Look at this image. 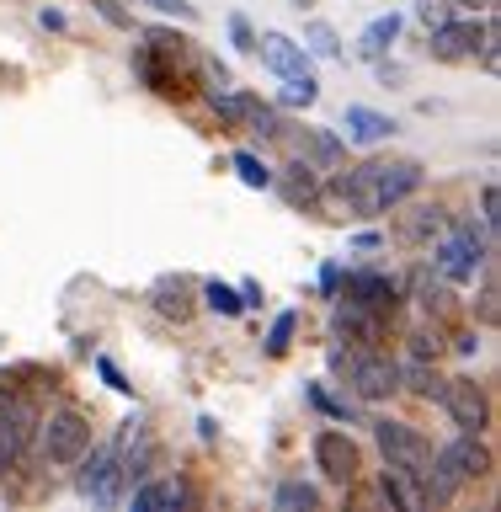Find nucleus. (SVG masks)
I'll return each mask as SVG.
<instances>
[{
    "label": "nucleus",
    "instance_id": "nucleus-1",
    "mask_svg": "<svg viewBox=\"0 0 501 512\" xmlns=\"http://www.w3.org/2000/svg\"><path fill=\"white\" fill-rule=\"evenodd\" d=\"M422 187V166L416 160H363V166L342 171L331 182V198L358 219L390 214L395 203H406L411 192Z\"/></svg>",
    "mask_w": 501,
    "mask_h": 512
},
{
    "label": "nucleus",
    "instance_id": "nucleus-2",
    "mask_svg": "<svg viewBox=\"0 0 501 512\" xmlns=\"http://www.w3.org/2000/svg\"><path fill=\"white\" fill-rule=\"evenodd\" d=\"M192 64H198L192 43L182 38V32H171V27H150V32H144V43H139V54H134L139 80L150 91H160V96H182Z\"/></svg>",
    "mask_w": 501,
    "mask_h": 512
},
{
    "label": "nucleus",
    "instance_id": "nucleus-3",
    "mask_svg": "<svg viewBox=\"0 0 501 512\" xmlns=\"http://www.w3.org/2000/svg\"><path fill=\"white\" fill-rule=\"evenodd\" d=\"M38 427H43L38 432V448H43V459H54V464H75L91 448V422L80 411H54Z\"/></svg>",
    "mask_w": 501,
    "mask_h": 512
},
{
    "label": "nucleus",
    "instance_id": "nucleus-4",
    "mask_svg": "<svg viewBox=\"0 0 501 512\" xmlns=\"http://www.w3.org/2000/svg\"><path fill=\"white\" fill-rule=\"evenodd\" d=\"M480 262H486V240H480L470 224H464V230H454L438 251H432V267H438L443 283H475Z\"/></svg>",
    "mask_w": 501,
    "mask_h": 512
},
{
    "label": "nucleus",
    "instance_id": "nucleus-5",
    "mask_svg": "<svg viewBox=\"0 0 501 512\" xmlns=\"http://www.w3.org/2000/svg\"><path fill=\"white\" fill-rule=\"evenodd\" d=\"M374 438H379V448H384V459H390V464H400V470H411V475H427L432 443L416 427L390 422V416H384V422H374Z\"/></svg>",
    "mask_w": 501,
    "mask_h": 512
},
{
    "label": "nucleus",
    "instance_id": "nucleus-6",
    "mask_svg": "<svg viewBox=\"0 0 501 512\" xmlns=\"http://www.w3.org/2000/svg\"><path fill=\"white\" fill-rule=\"evenodd\" d=\"M310 454H315V470L326 475L331 486H352V480H358V470H363V459H358V443H352L347 432H336V427L315 432Z\"/></svg>",
    "mask_w": 501,
    "mask_h": 512
},
{
    "label": "nucleus",
    "instance_id": "nucleus-7",
    "mask_svg": "<svg viewBox=\"0 0 501 512\" xmlns=\"http://www.w3.org/2000/svg\"><path fill=\"white\" fill-rule=\"evenodd\" d=\"M438 406L448 411V422L459 432H480L491 422V406H486V390L475 379H443L438 384Z\"/></svg>",
    "mask_w": 501,
    "mask_h": 512
},
{
    "label": "nucleus",
    "instance_id": "nucleus-8",
    "mask_svg": "<svg viewBox=\"0 0 501 512\" xmlns=\"http://www.w3.org/2000/svg\"><path fill=\"white\" fill-rule=\"evenodd\" d=\"M118 486H123L118 443L91 448V459L80 454V470H75V491H80V496H91V502H118Z\"/></svg>",
    "mask_w": 501,
    "mask_h": 512
},
{
    "label": "nucleus",
    "instance_id": "nucleus-9",
    "mask_svg": "<svg viewBox=\"0 0 501 512\" xmlns=\"http://www.w3.org/2000/svg\"><path fill=\"white\" fill-rule=\"evenodd\" d=\"M347 379H352V395L358 400H384L400 390V374H395V358L384 352H363V358H347Z\"/></svg>",
    "mask_w": 501,
    "mask_h": 512
},
{
    "label": "nucleus",
    "instance_id": "nucleus-10",
    "mask_svg": "<svg viewBox=\"0 0 501 512\" xmlns=\"http://www.w3.org/2000/svg\"><path fill=\"white\" fill-rule=\"evenodd\" d=\"M32 427H38V411H32L27 400L0 395V470L22 459V448L32 443Z\"/></svg>",
    "mask_w": 501,
    "mask_h": 512
},
{
    "label": "nucleus",
    "instance_id": "nucleus-11",
    "mask_svg": "<svg viewBox=\"0 0 501 512\" xmlns=\"http://www.w3.org/2000/svg\"><path fill=\"white\" fill-rule=\"evenodd\" d=\"M480 43H486V22H443V27H432V59H443V64L475 59Z\"/></svg>",
    "mask_w": 501,
    "mask_h": 512
},
{
    "label": "nucleus",
    "instance_id": "nucleus-12",
    "mask_svg": "<svg viewBox=\"0 0 501 512\" xmlns=\"http://www.w3.org/2000/svg\"><path fill=\"white\" fill-rule=\"evenodd\" d=\"M352 304H363V310H374V315H390L395 304H400V283L390 278V272H347V294Z\"/></svg>",
    "mask_w": 501,
    "mask_h": 512
},
{
    "label": "nucleus",
    "instance_id": "nucleus-13",
    "mask_svg": "<svg viewBox=\"0 0 501 512\" xmlns=\"http://www.w3.org/2000/svg\"><path fill=\"white\" fill-rule=\"evenodd\" d=\"M150 304H155V315H166V320H192V310H198V288H192V278H160L155 288H150Z\"/></svg>",
    "mask_w": 501,
    "mask_h": 512
},
{
    "label": "nucleus",
    "instance_id": "nucleus-14",
    "mask_svg": "<svg viewBox=\"0 0 501 512\" xmlns=\"http://www.w3.org/2000/svg\"><path fill=\"white\" fill-rule=\"evenodd\" d=\"M256 48H262V64L278 75H304L310 70V48L294 43L288 32H267V38H256Z\"/></svg>",
    "mask_w": 501,
    "mask_h": 512
},
{
    "label": "nucleus",
    "instance_id": "nucleus-15",
    "mask_svg": "<svg viewBox=\"0 0 501 512\" xmlns=\"http://www.w3.org/2000/svg\"><path fill=\"white\" fill-rule=\"evenodd\" d=\"M342 128H347L352 144H379V139L395 134V118H384V112H374V107H347Z\"/></svg>",
    "mask_w": 501,
    "mask_h": 512
},
{
    "label": "nucleus",
    "instance_id": "nucleus-16",
    "mask_svg": "<svg viewBox=\"0 0 501 512\" xmlns=\"http://www.w3.org/2000/svg\"><path fill=\"white\" fill-rule=\"evenodd\" d=\"M171 507H192V491L182 480H155V486L134 491V512H171Z\"/></svg>",
    "mask_w": 501,
    "mask_h": 512
},
{
    "label": "nucleus",
    "instance_id": "nucleus-17",
    "mask_svg": "<svg viewBox=\"0 0 501 512\" xmlns=\"http://www.w3.org/2000/svg\"><path fill=\"white\" fill-rule=\"evenodd\" d=\"M379 491L390 496L395 507H406V512H411V507H427V502H422V475L400 470V464H390V470L379 475Z\"/></svg>",
    "mask_w": 501,
    "mask_h": 512
},
{
    "label": "nucleus",
    "instance_id": "nucleus-18",
    "mask_svg": "<svg viewBox=\"0 0 501 512\" xmlns=\"http://www.w3.org/2000/svg\"><path fill=\"white\" fill-rule=\"evenodd\" d=\"M400 38V16L395 11H384V16H374V22L363 27V38H358V54L363 59H384L390 54V43Z\"/></svg>",
    "mask_w": 501,
    "mask_h": 512
},
{
    "label": "nucleus",
    "instance_id": "nucleus-19",
    "mask_svg": "<svg viewBox=\"0 0 501 512\" xmlns=\"http://www.w3.org/2000/svg\"><path fill=\"white\" fill-rule=\"evenodd\" d=\"M310 171H315V166H304V160H294V166H288V182H283L288 203H315V198H320V187H315Z\"/></svg>",
    "mask_w": 501,
    "mask_h": 512
},
{
    "label": "nucleus",
    "instance_id": "nucleus-20",
    "mask_svg": "<svg viewBox=\"0 0 501 512\" xmlns=\"http://www.w3.org/2000/svg\"><path fill=\"white\" fill-rule=\"evenodd\" d=\"M320 96V80L304 70V75H283V107H315Z\"/></svg>",
    "mask_w": 501,
    "mask_h": 512
},
{
    "label": "nucleus",
    "instance_id": "nucleus-21",
    "mask_svg": "<svg viewBox=\"0 0 501 512\" xmlns=\"http://www.w3.org/2000/svg\"><path fill=\"white\" fill-rule=\"evenodd\" d=\"M278 507L283 512H310V507H320V491L304 486V480H283V486H278Z\"/></svg>",
    "mask_w": 501,
    "mask_h": 512
},
{
    "label": "nucleus",
    "instance_id": "nucleus-22",
    "mask_svg": "<svg viewBox=\"0 0 501 512\" xmlns=\"http://www.w3.org/2000/svg\"><path fill=\"white\" fill-rule=\"evenodd\" d=\"M203 304L208 310H219V315H240L246 310V299H240V288H230V283H203Z\"/></svg>",
    "mask_w": 501,
    "mask_h": 512
},
{
    "label": "nucleus",
    "instance_id": "nucleus-23",
    "mask_svg": "<svg viewBox=\"0 0 501 512\" xmlns=\"http://www.w3.org/2000/svg\"><path fill=\"white\" fill-rule=\"evenodd\" d=\"M304 48L320 59H342V43H336V32L326 22H310V32H304Z\"/></svg>",
    "mask_w": 501,
    "mask_h": 512
},
{
    "label": "nucleus",
    "instance_id": "nucleus-24",
    "mask_svg": "<svg viewBox=\"0 0 501 512\" xmlns=\"http://www.w3.org/2000/svg\"><path fill=\"white\" fill-rule=\"evenodd\" d=\"M246 128H251V134H262V139H278V134H283L278 112H272V107H262L256 96H251V107H246Z\"/></svg>",
    "mask_w": 501,
    "mask_h": 512
},
{
    "label": "nucleus",
    "instance_id": "nucleus-25",
    "mask_svg": "<svg viewBox=\"0 0 501 512\" xmlns=\"http://www.w3.org/2000/svg\"><path fill=\"white\" fill-rule=\"evenodd\" d=\"M443 208H411V219H406V240H422V235H438L443 230Z\"/></svg>",
    "mask_w": 501,
    "mask_h": 512
},
{
    "label": "nucleus",
    "instance_id": "nucleus-26",
    "mask_svg": "<svg viewBox=\"0 0 501 512\" xmlns=\"http://www.w3.org/2000/svg\"><path fill=\"white\" fill-rule=\"evenodd\" d=\"M294 331H299V315H294V310H283L278 320H272V336H267V352H272V358H283V352H288Z\"/></svg>",
    "mask_w": 501,
    "mask_h": 512
},
{
    "label": "nucleus",
    "instance_id": "nucleus-27",
    "mask_svg": "<svg viewBox=\"0 0 501 512\" xmlns=\"http://www.w3.org/2000/svg\"><path fill=\"white\" fill-rule=\"evenodd\" d=\"M235 171H240V182H246V187H272V171L251 150H235Z\"/></svg>",
    "mask_w": 501,
    "mask_h": 512
},
{
    "label": "nucleus",
    "instance_id": "nucleus-28",
    "mask_svg": "<svg viewBox=\"0 0 501 512\" xmlns=\"http://www.w3.org/2000/svg\"><path fill=\"white\" fill-rule=\"evenodd\" d=\"M416 22H422L427 32L443 27V22H454V0H416Z\"/></svg>",
    "mask_w": 501,
    "mask_h": 512
},
{
    "label": "nucleus",
    "instance_id": "nucleus-29",
    "mask_svg": "<svg viewBox=\"0 0 501 512\" xmlns=\"http://www.w3.org/2000/svg\"><path fill=\"white\" fill-rule=\"evenodd\" d=\"M91 6H96V16H102L107 27H118V32H128V27H134V16H128V6H123V0H91Z\"/></svg>",
    "mask_w": 501,
    "mask_h": 512
},
{
    "label": "nucleus",
    "instance_id": "nucleus-30",
    "mask_svg": "<svg viewBox=\"0 0 501 512\" xmlns=\"http://www.w3.org/2000/svg\"><path fill=\"white\" fill-rule=\"evenodd\" d=\"M310 406H320L326 416H347V422H352V406H347V400L326 395V390H320V384H310Z\"/></svg>",
    "mask_w": 501,
    "mask_h": 512
},
{
    "label": "nucleus",
    "instance_id": "nucleus-31",
    "mask_svg": "<svg viewBox=\"0 0 501 512\" xmlns=\"http://www.w3.org/2000/svg\"><path fill=\"white\" fill-rule=\"evenodd\" d=\"M230 38H235V48H240V54H256V32H251V22H246V16H230Z\"/></svg>",
    "mask_w": 501,
    "mask_h": 512
},
{
    "label": "nucleus",
    "instance_id": "nucleus-32",
    "mask_svg": "<svg viewBox=\"0 0 501 512\" xmlns=\"http://www.w3.org/2000/svg\"><path fill=\"white\" fill-rule=\"evenodd\" d=\"M304 139H310V150L326 160V166H336V160H342V144H336L331 134H304Z\"/></svg>",
    "mask_w": 501,
    "mask_h": 512
},
{
    "label": "nucleus",
    "instance_id": "nucleus-33",
    "mask_svg": "<svg viewBox=\"0 0 501 512\" xmlns=\"http://www.w3.org/2000/svg\"><path fill=\"white\" fill-rule=\"evenodd\" d=\"M480 219H486V230L496 235V224H501V214H496V182L480 187Z\"/></svg>",
    "mask_w": 501,
    "mask_h": 512
},
{
    "label": "nucleus",
    "instance_id": "nucleus-34",
    "mask_svg": "<svg viewBox=\"0 0 501 512\" xmlns=\"http://www.w3.org/2000/svg\"><path fill=\"white\" fill-rule=\"evenodd\" d=\"M96 374H102V379H107L118 395H128V390H134V384H128V379L118 374V363H112V358H96Z\"/></svg>",
    "mask_w": 501,
    "mask_h": 512
},
{
    "label": "nucleus",
    "instance_id": "nucleus-35",
    "mask_svg": "<svg viewBox=\"0 0 501 512\" xmlns=\"http://www.w3.org/2000/svg\"><path fill=\"white\" fill-rule=\"evenodd\" d=\"M155 11H176L182 16V22H198V6H192V0H150Z\"/></svg>",
    "mask_w": 501,
    "mask_h": 512
},
{
    "label": "nucleus",
    "instance_id": "nucleus-36",
    "mask_svg": "<svg viewBox=\"0 0 501 512\" xmlns=\"http://www.w3.org/2000/svg\"><path fill=\"white\" fill-rule=\"evenodd\" d=\"M38 22H43L48 32H64V11H48V6H43V11H38Z\"/></svg>",
    "mask_w": 501,
    "mask_h": 512
},
{
    "label": "nucleus",
    "instance_id": "nucleus-37",
    "mask_svg": "<svg viewBox=\"0 0 501 512\" xmlns=\"http://www.w3.org/2000/svg\"><path fill=\"white\" fill-rule=\"evenodd\" d=\"M336 283H342V267H320V288H326V294H331Z\"/></svg>",
    "mask_w": 501,
    "mask_h": 512
},
{
    "label": "nucleus",
    "instance_id": "nucleus-38",
    "mask_svg": "<svg viewBox=\"0 0 501 512\" xmlns=\"http://www.w3.org/2000/svg\"><path fill=\"white\" fill-rule=\"evenodd\" d=\"M454 6H470V11H491V0H454Z\"/></svg>",
    "mask_w": 501,
    "mask_h": 512
},
{
    "label": "nucleus",
    "instance_id": "nucleus-39",
    "mask_svg": "<svg viewBox=\"0 0 501 512\" xmlns=\"http://www.w3.org/2000/svg\"><path fill=\"white\" fill-rule=\"evenodd\" d=\"M294 6H299V11H304V6H315V0H294Z\"/></svg>",
    "mask_w": 501,
    "mask_h": 512
}]
</instances>
